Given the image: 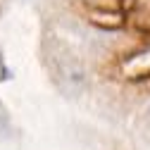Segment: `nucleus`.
<instances>
[{"label":"nucleus","mask_w":150,"mask_h":150,"mask_svg":"<svg viewBox=\"0 0 150 150\" xmlns=\"http://www.w3.org/2000/svg\"><path fill=\"white\" fill-rule=\"evenodd\" d=\"M52 74H55V81H57L60 91L64 96H69V98H79L88 88L86 67L76 57L67 55V52H57L52 57Z\"/></svg>","instance_id":"nucleus-1"},{"label":"nucleus","mask_w":150,"mask_h":150,"mask_svg":"<svg viewBox=\"0 0 150 150\" xmlns=\"http://www.w3.org/2000/svg\"><path fill=\"white\" fill-rule=\"evenodd\" d=\"M143 119H145V124L150 126V103H148V105L143 107Z\"/></svg>","instance_id":"nucleus-2"}]
</instances>
